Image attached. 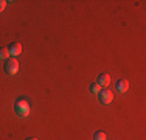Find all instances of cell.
Returning a JSON list of instances; mask_svg holds the SVG:
<instances>
[{
	"instance_id": "obj_10",
	"label": "cell",
	"mask_w": 146,
	"mask_h": 140,
	"mask_svg": "<svg viewBox=\"0 0 146 140\" xmlns=\"http://www.w3.org/2000/svg\"><path fill=\"white\" fill-rule=\"evenodd\" d=\"M5 8H6V2L5 0H0V13H2Z\"/></svg>"
},
{
	"instance_id": "obj_11",
	"label": "cell",
	"mask_w": 146,
	"mask_h": 140,
	"mask_svg": "<svg viewBox=\"0 0 146 140\" xmlns=\"http://www.w3.org/2000/svg\"><path fill=\"white\" fill-rule=\"evenodd\" d=\"M25 140H39L37 137H28V139H25Z\"/></svg>"
},
{
	"instance_id": "obj_2",
	"label": "cell",
	"mask_w": 146,
	"mask_h": 140,
	"mask_svg": "<svg viewBox=\"0 0 146 140\" xmlns=\"http://www.w3.org/2000/svg\"><path fill=\"white\" fill-rule=\"evenodd\" d=\"M5 72L8 73V75H16L17 72H19V61H17L16 58H8L5 61Z\"/></svg>"
},
{
	"instance_id": "obj_5",
	"label": "cell",
	"mask_w": 146,
	"mask_h": 140,
	"mask_svg": "<svg viewBox=\"0 0 146 140\" xmlns=\"http://www.w3.org/2000/svg\"><path fill=\"white\" fill-rule=\"evenodd\" d=\"M96 84H100V87H107L110 84V75L109 73H100Z\"/></svg>"
},
{
	"instance_id": "obj_3",
	"label": "cell",
	"mask_w": 146,
	"mask_h": 140,
	"mask_svg": "<svg viewBox=\"0 0 146 140\" xmlns=\"http://www.w3.org/2000/svg\"><path fill=\"white\" fill-rule=\"evenodd\" d=\"M98 97H100V103H103V104H110V103L113 101V93H112V90H107V89L100 90Z\"/></svg>"
},
{
	"instance_id": "obj_1",
	"label": "cell",
	"mask_w": 146,
	"mask_h": 140,
	"mask_svg": "<svg viewBox=\"0 0 146 140\" xmlns=\"http://www.w3.org/2000/svg\"><path fill=\"white\" fill-rule=\"evenodd\" d=\"M14 111H16V114L19 115V117H28L30 115V103L25 100V98H20V100H17L16 101V104H14Z\"/></svg>"
},
{
	"instance_id": "obj_8",
	"label": "cell",
	"mask_w": 146,
	"mask_h": 140,
	"mask_svg": "<svg viewBox=\"0 0 146 140\" xmlns=\"http://www.w3.org/2000/svg\"><path fill=\"white\" fill-rule=\"evenodd\" d=\"M100 90H101L100 84H96V83H92V84H90V92H92V93H100Z\"/></svg>"
},
{
	"instance_id": "obj_6",
	"label": "cell",
	"mask_w": 146,
	"mask_h": 140,
	"mask_svg": "<svg viewBox=\"0 0 146 140\" xmlns=\"http://www.w3.org/2000/svg\"><path fill=\"white\" fill-rule=\"evenodd\" d=\"M127 89H129V81L124 79V78L118 79V81H117V90H118V92L124 93V92H127Z\"/></svg>"
},
{
	"instance_id": "obj_4",
	"label": "cell",
	"mask_w": 146,
	"mask_h": 140,
	"mask_svg": "<svg viewBox=\"0 0 146 140\" xmlns=\"http://www.w3.org/2000/svg\"><path fill=\"white\" fill-rule=\"evenodd\" d=\"M8 50H9V56H11V58H16V56H19L22 53V44H20V42H13L8 47Z\"/></svg>"
},
{
	"instance_id": "obj_9",
	"label": "cell",
	"mask_w": 146,
	"mask_h": 140,
	"mask_svg": "<svg viewBox=\"0 0 146 140\" xmlns=\"http://www.w3.org/2000/svg\"><path fill=\"white\" fill-rule=\"evenodd\" d=\"M93 140H107V137H106L104 132L98 131V132H95V135H93Z\"/></svg>"
},
{
	"instance_id": "obj_7",
	"label": "cell",
	"mask_w": 146,
	"mask_h": 140,
	"mask_svg": "<svg viewBox=\"0 0 146 140\" xmlns=\"http://www.w3.org/2000/svg\"><path fill=\"white\" fill-rule=\"evenodd\" d=\"M8 58H11L9 56V50H8V47H0V59H8Z\"/></svg>"
}]
</instances>
